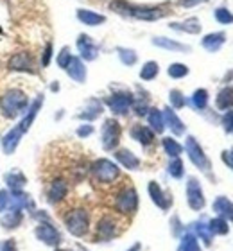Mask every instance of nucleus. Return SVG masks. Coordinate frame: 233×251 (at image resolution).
<instances>
[{"mask_svg":"<svg viewBox=\"0 0 233 251\" xmlns=\"http://www.w3.org/2000/svg\"><path fill=\"white\" fill-rule=\"evenodd\" d=\"M29 99L20 88H9L0 97V111L5 119H16L26 113Z\"/></svg>","mask_w":233,"mask_h":251,"instance_id":"f257e3e1","label":"nucleus"},{"mask_svg":"<svg viewBox=\"0 0 233 251\" xmlns=\"http://www.w3.org/2000/svg\"><path fill=\"white\" fill-rule=\"evenodd\" d=\"M65 225H67L68 231L76 237H83L86 231H88V226H90V217L86 214V210L83 208H76V210H70L65 217Z\"/></svg>","mask_w":233,"mask_h":251,"instance_id":"f03ea898","label":"nucleus"},{"mask_svg":"<svg viewBox=\"0 0 233 251\" xmlns=\"http://www.w3.org/2000/svg\"><path fill=\"white\" fill-rule=\"evenodd\" d=\"M92 173L95 176V179H99L101 183H111L113 179L119 178V169L115 167L113 163L108 162V160H97L93 163Z\"/></svg>","mask_w":233,"mask_h":251,"instance_id":"7ed1b4c3","label":"nucleus"},{"mask_svg":"<svg viewBox=\"0 0 233 251\" xmlns=\"http://www.w3.org/2000/svg\"><path fill=\"white\" fill-rule=\"evenodd\" d=\"M138 204V196L133 188H124L117 198V208L120 214H133Z\"/></svg>","mask_w":233,"mask_h":251,"instance_id":"20e7f679","label":"nucleus"},{"mask_svg":"<svg viewBox=\"0 0 233 251\" xmlns=\"http://www.w3.org/2000/svg\"><path fill=\"white\" fill-rule=\"evenodd\" d=\"M9 70H18V72H34V61L29 52H16L7 63Z\"/></svg>","mask_w":233,"mask_h":251,"instance_id":"39448f33","label":"nucleus"},{"mask_svg":"<svg viewBox=\"0 0 233 251\" xmlns=\"http://www.w3.org/2000/svg\"><path fill=\"white\" fill-rule=\"evenodd\" d=\"M120 138V126L117 121H108L104 124L103 131V146L104 149H113L119 144Z\"/></svg>","mask_w":233,"mask_h":251,"instance_id":"423d86ee","label":"nucleus"},{"mask_svg":"<svg viewBox=\"0 0 233 251\" xmlns=\"http://www.w3.org/2000/svg\"><path fill=\"white\" fill-rule=\"evenodd\" d=\"M67 192H68V185L67 181L63 178H56L49 185V190H47V199H49V203L52 204H57L59 201L67 198Z\"/></svg>","mask_w":233,"mask_h":251,"instance_id":"0eeeda50","label":"nucleus"},{"mask_svg":"<svg viewBox=\"0 0 233 251\" xmlns=\"http://www.w3.org/2000/svg\"><path fill=\"white\" fill-rule=\"evenodd\" d=\"M36 237L40 239L42 242H45V244H49V246H57L59 242H61V237H59V231L54 228L52 225H40L36 228Z\"/></svg>","mask_w":233,"mask_h":251,"instance_id":"6e6552de","label":"nucleus"},{"mask_svg":"<svg viewBox=\"0 0 233 251\" xmlns=\"http://www.w3.org/2000/svg\"><path fill=\"white\" fill-rule=\"evenodd\" d=\"M119 233L117 230V223H115L113 217H104V219L99 221L97 225V237L99 239H111Z\"/></svg>","mask_w":233,"mask_h":251,"instance_id":"1a4fd4ad","label":"nucleus"},{"mask_svg":"<svg viewBox=\"0 0 233 251\" xmlns=\"http://www.w3.org/2000/svg\"><path fill=\"white\" fill-rule=\"evenodd\" d=\"M78 49H79V52H81V56H83L84 59H95L97 58V47L93 45V42L86 36V34H81V36H79Z\"/></svg>","mask_w":233,"mask_h":251,"instance_id":"9d476101","label":"nucleus"},{"mask_svg":"<svg viewBox=\"0 0 233 251\" xmlns=\"http://www.w3.org/2000/svg\"><path fill=\"white\" fill-rule=\"evenodd\" d=\"M67 72H68V75H70L74 81H78V83H83L84 79H86V68H84L83 61L79 58L70 59V63H68V67H67Z\"/></svg>","mask_w":233,"mask_h":251,"instance_id":"9b49d317","label":"nucleus"},{"mask_svg":"<svg viewBox=\"0 0 233 251\" xmlns=\"http://www.w3.org/2000/svg\"><path fill=\"white\" fill-rule=\"evenodd\" d=\"M4 179H5V185H7L11 190H22L27 183V178L24 176V173H22V171H16V169L5 174Z\"/></svg>","mask_w":233,"mask_h":251,"instance_id":"f8f14e48","label":"nucleus"},{"mask_svg":"<svg viewBox=\"0 0 233 251\" xmlns=\"http://www.w3.org/2000/svg\"><path fill=\"white\" fill-rule=\"evenodd\" d=\"M108 102H109V108L115 113H126L128 108L131 106V97L128 94H119V95H113Z\"/></svg>","mask_w":233,"mask_h":251,"instance_id":"ddd939ff","label":"nucleus"},{"mask_svg":"<svg viewBox=\"0 0 233 251\" xmlns=\"http://www.w3.org/2000/svg\"><path fill=\"white\" fill-rule=\"evenodd\" d=\"M188 203H190L192 208H201L203 203H205L196 179H190V181H188Z\"/></svg>","mask_w":233,"mask_h":251,"instance_id":"4468645a","label":"nucleus"},{"mask_svg":"<svg viewBox=\"0 0 233 251\" xmlns=\"http://www.w3.org/2000/svg\"><path fill=\"white\" fill-rule=\"evenodd\" d=\"M24 219V215H22V210H7V214L2 217V226L7 228V230H15L18 228Z\"/></svg>","mask_w":233,"mask_h":251,"instance_id":"2eb2a0df","label":"nucleus"},{"mask_svg":"<svg viewBox=\"0 0 233 251\" xmlns=\"http://www.w3.org/2000/svg\"><path fill=\"white\" fill-rule=\"evenodd\" d=\"M186 149H188V152H190L192 162L196 163V165H199V167H207V160H205L203 151L199 149V146L196 144L194 138H188V142H186Z\"/></svg>","mask_w":233,"mask_h":251,"instance_id":"dca6fc26","label":"nucleus"},{"mask_svg":"<svg viewBox=\"0 0 233 251\" xmlns=\"http://www.w3.org/2000/svg\"><path fill=\"white\" fill-rule=\"evenodd\" d=\"M78 18L83 22V24H86V25H99V24L104 22L103 15H97V13H93V11H88V9H79Z\"/></svg>","mask_w":233,"mask_h":251,"instance_id":"f3484780","label":"nucleus"},{"mask_svg":"<svg viewBox=\"0 0 233 251\" xmlns=\"http://www.w3.org/2000/svg\"><path fill=\"white\" fill-rule=\"evenodd\" d=\"M131 135L135 136L138 142H142L144 146H147V144H153V140H155L153 131H151L149 127H144V126H135V127H133V131H131Z\"/></svg>","mask_w":233,"mask_h":251,"instance_id":"a211bd4d","label":"nucleus"},{"mask_svg":"<svg viewBox=\"0 0 233 251\" xmlns=\"http://www.w3.org/2000/svg\"><path fill=\"white\" fill-rule=\"evenodd\" d=\"M117 160L122 162V165L128 169H136L138 167V158L135 154H131L128 149H122V151L117 152Z\"/></svg>","mask_w":233,"mask_h":251,"instance_id":"6ab92c4d","label":"nucleus"},{"mask_svg":"<svg viewBox=\"0 0 233 251\" xmlns=\"http://www.w3.org/2000/svg\"><path fill=\"white\" fill-rule=\"evenodd\" d=\"M224 42V34H210V36H207L205 40H203V47L208 49V50H217L221 45H223Z\"/></svg>","mask_w":233,"mask_h":251,"instance_id":"aec40b11","label":"nucleus"},{"mask_svg":"<svg viewBox=\"0 0 233 251\" xmlns=\"http://www.w3.org/2000/svg\"><path fill=\"white\" fill-rule=\"evenodd\" d=\"M163 115H165V121L169 122V126H171V129L174 131V133H178V135H180V133H183V124H181V121L176 117V113H174V111L167 108Z\"/></svg>","mask_w":233,"mask_h":251,"instance_id":"412c9836","label":"nucleus"},{"mask_svg":"<svg viewBox=\"0 0 233 251\" xmlns=\"http://www.w3.org/2000/svg\"><path fill=\"white\" fill-rule=\"evenodd\" d=\"M217 106H219V108H223V110H226V108L233 106V90L232 88H226V90H223V92L219 94Z\"/></svg>","mask_w":233,"mask_h":251,"instance_id":"4be33fe9","label":"nucleus"},{"mask_svg":"<svg viewBox=\"0 0 233 251\" xmlns=\"http://www.w3.org/2000/svg\"><path fill=\"white\" fill-rule=\"evenodd\" d=\"M149 194L153 196V199H155V203L158 204V206H161V208H167V206H169V201L163 199V194H161L160 187H158L156 183L149 185Z\"/></svg>","mask_w":233,"mask_h":251,"instance_id":"5701e85b","label":"nucleus"},{"mask_svg":"<svg viewBox=\"0 0 233 251\" xmlns=\"http://www.w3.org/2000/svg\"><path fill=\"white\" fill-rule=\"evenodd\" d=\"M156 74H158V63L149 61V63H145L144 65L142 72H140V77L145 79V81H149V79L156 77Z\"/></svg>","mask_w":233,"mask_h":251,"instance_id":"b1692460","label":"nucleus"},{"mask_svg":"<svg viewBox=\"0 0 233 251\" xmlns=\"http://www.w3.org/2000/svg\"><path fill=\"white\" fill-rule=\"evenodd\" d=\"M174 29H181V31H186V32H199L201 31V25H199V22L197 20H186L185 24H172Z\"/></svg>","mask_w":233,"mask_h":251,"instance_id":"393cba45","label":"nucleus"},{"mask_svg":"<svg viewBox=\"0 0 233 251\" xmlns=\"http://www.w3.org/2000/svg\"><path fill=\"white\" fill-rule=\"evenodd\" d=\"M149 122L151 126L156 129V133H160L161 129H163V119H161V113L158 110H153L149 115Z\"/></svg>","mask_w":233,"mask_h":251,"instance_id":"a878e982","label":"nucleus"},{"mask_svg":"<svg viewBox=\"0 0 233 251\" xmlns=\"http://www.w3.org/2000/svg\"><path fill=\"white\" fill-rule=\"evenodd\" d=\"M155 43H156V45H160V47L172 49V50H186L185 45H180V43H174V42H171V40H167V38H156Z\"/></svg>","mask_w":233,"mask_h":251,"instance_id":"bb28decb","label":"nucleus"},{"mask_svg":"<svg viewBox=\"0 0 233 251\" xmlns=\"http://www.w3.org/2000/svg\"><path fill=\"white\" fill-rule=\"evenodd\" d=\"M186 74H188V68L185 67V65H181V63H174V65H171V68H169V75L171 77H185Z\"/></svg>","mask_w":233,"mask_h":251,"instance_id":"cd10ccee","label":"nucleus"},{"mask_svg":"<svg viewBox=\"0 0 233 251\" xmlns=\"http://www.w3.org/2000/svg\"><path fill=\"white\" fill-rule=\"evenodd\" d=\"M163 147H165V151L171 154V156H178L180 152H181V146L178 144V142H174L172 138H165L163 140Z\"/></svg>","mask_w":233,"mask_h":251,"instance_id":"c85d7f7f","label":"nucleus"},{"mask_svg":"<svg viewBox=\"0 0 233 251\" xmlns=\"http://www.w3.org/2000/svg\"><path fill=\"white\" fill-rule=\"evenodd\" d=\"M207 100H208V94L205 90H197L196 94H194V104L197 108H205L207 106Z\"/></svg>","mask_w":233,"mask_h":251,"instance_id":"c756f323","label":"nucleus"},{"mask_svg":"<svg viewBox=\"0 0 233 251\" xmlns=\"http://www.w3.org/2000/svg\"><path fill=\"white\" fill-rule=\"evenodd\" d=\"M70 59H72L70 50H68V49H63L61 54H59V58H57V65H59L61 68H67L68 63H70Z\"/></svg>","mask_w":233,"mask_h":251,"instance_id":"7c9ffc66","label":"nucleus"},{"mask_svg":"<svg viewBox=\"0 0 233 251\" xmlns=\"http://www.w3.org/2000/svg\"><path fill=\"white\" fill-rule=\"evenodd\" d=\"M120 59L124 63H128V65H133V63L136 61V54L133 52V50H120Z\"/></svg>","mask_w":233,"mask_h":251,"instance_id":"2f4dec72","label":"nucleus"},{"mask_svg":"<svg viewBox=\"0 0 233 251\" xmlns=\"http://www.w3.org/2000/svg\"><path fill=\"white\" fill-rule=\"evenodd\" d=\"M180 251H199V250H197L196 241H194L192 237H186L185 241H183L181 248H180Z\"/></svg>","mask_w":233,"mask_h":251,"instance_id":"473e14b6","label":"nucleus"},{"mask_svg":"<svg viewBox=\"0 0 233 251\" xmlns=\"http://www.w3.org/2000/svg\"><path fill=\"white\" fill-rule=\"evenodd\" d=\"M9 196L11 194L7 190H0V212H5L9 206Z\"/></svg>","mask_w":233,"mask_h":251,"instance_id":"72a5a7b5","label":"nucleus"},{"mask_svg":"<svg viewBox=\"0 0 233 251\" xmlns=\"http://www.w3.org/2000/svg\"><path fill=\"white\" fill-rule=\"evenodd\" d=\"M171 99H172V104L176 106V108H181V106L185 104L181 92H178V90H172L171 92Z\"/></svg>","mask_w":233,"mask_h":251,"instance_id":"f704fd0d","label":"nucleus"},{"mask_svg":"<svg viewBox=\"0 0 233 251\" xmlns=\"http://www.w3.org/2000/svg\"><path fill=\"white\" fill-rule=\"evenodd\" d=\"M215 16H217L219 22H223V24H228V22H233V15H230L226 9H219L217 13H215Z\"/></svg>","mask_w":233,"mask_h":251,"instance_id":"c9c22d12","label":"nucleus"},{"mask_svg":"<svg viewBox=\"0 0 233 251\" xmlns=\"http://www.w3.org/2000/svg\"><path fill=\"white\" fill-rule=\"evenodd\" d=\"M171 174L174 176V178H180L183 174V165L180 160H176V162H172L171 163Z\"/></svg>","mask_w":233,"mask_h":251,"instance_id":"e433bc0d","label":"nucleus"},{"mask_svg":"<svg viewBox=\"0 0 233 251\" xmlns=\"http://www.w3.org/2000/svg\"><path fill=\"white\" fill-rule=\"evenodd\" d=\"M2 251H18L16 250L15 239H7V241L4 242V246H2Z\"/></svg>","mask_w":233,"mask_h":251,"instance_id":"4c0bfd02","label":"nucleus"},{"mask_svg":"<svg viewBox=\"0 0 233 251\" xmlns=\"http://www.w3.org/2000/svg\"><path fill=\"white\" fill-rule=\"evenodd\" d=\"M51 56H52V45H47L45 52H43V67H47L49 65V61H51Z\"/></svg>","mask_w":233,"mask_h":251,"instance_id":"58836bf2","label":"nucleus"},{"mask_svg":"<svg viewBox=\"0 0 233 251\" xmlns=\"http://www.w3.org/2000/svg\"><path fill=\"white\" fill-rule=\"evenodd\" d=\"M92 133V127L90 126H86V127H81V129H78V135H81V136H86V135H90Z\"/></svg>","mask_w":233,"mask_h":251,"instance_id":"ea45409f","label":"nucleus"},{"mask_svg":"<svg viewBox=\"0 0 233 251\" xmlns=\"http://www.w3.org/2000/svg\"><path fill=\"white\" fill-rule=\"evenodd\" d=\"M181 4H192V2H197V0H180Z\"/></svg>","mask_w":233,"mask_h":251,"instance_id":"a19ab883","label":"nucleus"},{"mask_svg":"<svg viewBox=\"0 0 233 251\" xmlns=\"http://www.w3.org/2000/svg\"><path fill=\"white\" fill-rule=\"evenodd\" d=\"M57 251H70V250H57Z\"/></svg>","mask_w":233,"mask_h":251,"instance_id":"79ce46f5","label":"nucleus"}]
</instances>
